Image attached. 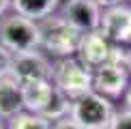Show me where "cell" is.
<instances>
[{"label":"cell","mask_w":131,"mask_h":129,"mask_svg":"<svg viewBox=\"0 0 131 129\" xmlns=\"http://www.w3.org/2000/svg\"><path fill=\"white\" fill-rule=\"evenodd\" d=\"M0 129H9V127H4V125H0Z\"/></svg>","instance_id":"44dd1931"},{"label":"cell","mask_w":131,"mask_h":129,"mask_svg":"<svg viewBox=\"0 0 131 129\" xmlns=\"http://www.w3.org/2000/svg\"><path fill=\"white\" fill-rule=\"evenodd\" d=\"M103 11L95 0H69L62 7V17L73 26L80 35L99 32Z\"/></svg>","instance_id":"8992f818"},{"label":"cell","mask_w":131,"mask_h":129,"mask_svg":"<svg viewBox=\"0 0 131 129\" xmlns=\"http://www.w3.org/2000/svg\"><path fill=\"white\" fill-rule=\"evenodd\" d=\"M39 24L32 19H26L17 13L4 15L0 19V45L7 52L15 54H26L39 50Z\"/></svg>","instance_id":"7a4b0ae2"},{"label":"cell","mask_w":131,"mask_h":129,"mask_svg":"<svg viewBox=\"0 0 131 129\" xmlns=\"http://www.w3.org/2000/svg\"><path fill=\"white\" fill-rule=\"evenodd\" d=\"M24 112V99H21V86L13 78L0 80V118H15Z\"/></svg>","instance_id":"8fae6325"},{"label":"cell","mask_w":131,"mask_h":129,"mask_svg":"<svg viewBox=\"0 0 131 129\" xmlns=\"http://www.w3.org/2000/svg\"><path fill=\"white\" fill-rule=\"evenodd\" d=\"M97 4H99L101 9H112V7H118V4H123V0H95Z\"/></svg>","instance_id":"ac0fdd59"},{"label":"cell","mask_w":131,"mask_h":129,"mask_svg":"<svg viewBox=\"0 0 131 129\" xmlns=\"http://www.w3.org/2000/svg\"><path fill=\"white\" fill-rule=\"evenodd\" d=\"M11 7V0H0V19L4 17V11Z\"/></svg>","instance_id":"d6986e66"},{"label":"cell","mask_w":131,"mask_h":129,"mask_svg":"<svg viewBox=\"0 0 131 129\" xmlns=\"http://www.w3.org/2000/svg\"><path fill=\"white\" fill-rule=\"evenodd\" d=\"M11 62H13V54L0 45V80L11 75Z\"/></svg>","instance_id":"9a60e30c"},{"label":"cell","mask_w":131,"mask_h":129,"mask_svg":"<svg viewBox=\"0 0 131 129\" xmlns=\"http://www.w3.org/2000/svg\"><path fill=\"white\" fill-rule=\"evenodd\" d=\"M52 84L58 90H62L71 101L92 93V71L82 64L78 58H62L54 62Z\"/></svg>","instance_id":"3957f363"},{"label":"cell","mask_w":131,"mask_h":129,"mask_svg":"<svg viewBox=\"0 0 131 129\" xmlns=\"http://www.w3.org/2000/svg\"><path fill=\"white\" fill-rule=\"evenodd\" d=\"M71 107H73V101H71L62 90H58L56 86H54L52 99H50V103H47V107L43 110L41 116L47 118V121L54 125V123H60V121H64V118H71Z\"/></svg>","instance_id":"4fadbf2b"},{"label":"cell","mask_w":131,"mask_h":129,"mask_svg":"<svg viewBox=\"0 0 131 129\" xmlns=\"http://www.w3.org/2000/svg\"><path fill=\"white\" fill-rule=\"evenodd\" d=\"M52 129H84V127H80L78 123L71 121V118H64V121H60V123H54Z\"/></svg>","instance_id":"e0dca14e"},{"label":"cell","mask_w":131,"mask_h":129,"mask_svg":"<svg viewBox=\"0 0 131 129\" xmlns=\"http://www.w3.org/2000/svg\"><path fill=\"white\" fill-rule=\"evenodd\" d=\"M125 103H127V110L131 112V86H129L127 93H125Z\"/></svg>","instance_id":"ffe728a7"},{"label":"cell","mask_w":131,"mask_h":129,"mask_svg":"<svg viewBox=\"0 0 131 129\" xmlns=\"http://www.w3.org/2000/svg\"><path fill=\"white\" fill-rule=\"evenodd\" d=\"M54 62L41 50L15 54L11 62V78L19 84L28 82H52Z\"/></svg>","instance_id":"5b68a950"},{"label":"cell","mask_w":131,"mask_h":129,"mask_svg":"<svg viewBox=\"0 0 131 129\" xmlns=\"http://www.w3.org/2000/svg\"><path fill=\"white\" fill-rule=\"evenodd\" d=\"M107 129H131V112L125 110V112H116V116H114L112 125Z\"/></svg>","instance_id":"2e32d148"},{"label":"cell","mask_w":131,"mask_h":129,"mask_svg":"<svg viewBox=\"0 0 131 129\" xmlns=\"http://www.w3.org/2000/svg\"><path fill=\"white\" fill-rule=\"evenodd\" d=\"M39 37H41L39 50L45 56H54L62 60V58H71L78 54L84 35H80L60 13L50 15L47 19L39 22Z\"/></svg>","instance_id":"6da1fadb"},{"label":"cell","mask_w":131,"mask_h":129,"mask_svg":"<svg viewBox=\"0 0 131 129\" xmlns=\"http://www.w3.org/2000/svg\"><path fill=\"white\" fill-rule=\"evenodd\" d=\"M112 52H114V45L101 35V32H90V35L82 37L80 50H78V60L84 64L88 71L95 73L97 69H101L103 64L110 62Z\"/></svg>","instance_id":"9c48e42d"},{"label":"cell","mask_w":131,"mask_h":129,"mask_svg":"<svg viewBox=\"0 0 131 129\" xmlns=\"http://www.w3.org/2000/svg\"><path fill=\"white\" fill-rule=\"evenodd\" d=\"M21 86V99H24V110L30 114H43V110L47 107L54 93L52 82H28L19 84Z\"/></svg>","instance_id":"30bf717a"},{"label":"cell","mask_w":131,"mask_h":129,"mask_svg":"<svg viewBox=\"0 0 131 129\" xmlns=\"http://www.w3.org/2000/svg\"><path fill=\"white\" fill-rule=\"evenodd\" d=\"M114 116H116V110L112 101L95 90L75 99L71 107V121H75L84 129H107Z\"/></svg>","instance_id":"277c9868"},{"label":"cell","mask_w":131,"mask_h":129,"mask_svg":"<svg viewBox=\"0 0 131 129\" xmlns=\"http://www.w3.org/2000/svg\"><path fill=\"white\" fill-rule=\"evenodd\" d=\"M129 86V69L116 62H107L92 73V90L103 97H118Z\"/></svg>","instance_id":"ba28073f"},{"label":"cell","mask_w":131,"mask_h":129,"mask_svg":"<svg viewBox=\"0 0 131 129\" xmlns=\"http://www.w3.org/2000/svg\"><path fill=\"white\" fill-rule=\"evenodd\" d=\"M11 7L17 15L32 22H43L60 7V0H11Z\"/></svg>","instance_id":"7c38bea8"},{"label":"cell","mask_w":131,"mask_h":129,"mask_svg":"<svg viewBox=\"0 0 131 129\" xmlns=\"http://www.w3.org/2000/svg\"><path fill=\"white\" fill-rule=\"evenodd\" d=\"M99 32L112 45L131 43V7L118 4L112 9H103Z\"/></svg>","instance_id":"52a82bcc"},{"label":"cell","mask_w":131,"mask_h":129,"mask_svg":"<svg viewBox=\"0 0 131 129\" xmlns=\"http://www.w3.org/2000/svg\"><path fill=\"white\" fill-rule=\"evenodd\" d=\"M9 129H52V123L41 114H30V112H21L15 118H11Z\"/></svg>","instance_id":"5bb4252c"}]
</instances>
